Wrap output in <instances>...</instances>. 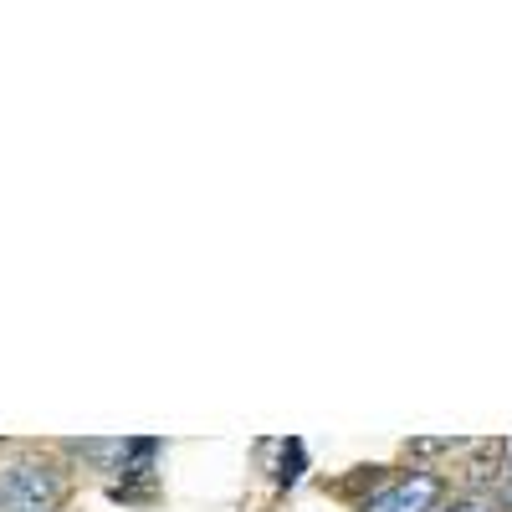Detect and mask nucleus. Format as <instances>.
<instances>
[{
	"mask_svg": "<svg viewBox=\"0 0 512 512\" xmlns=\"http://www.w3.org/2000/svg\"><path fill=\"white\" fill-rule=\"evenodd\" d=\"M507 456H512V441H507Z\"/></svg>",
	"mask_w": 512,
	"mask_h": 512,
	"instance_id": "obj_5",
	"label": "nucleus"
},
{
	"mask_svg": "<svg viewBox=\"0 0 512 512\" xmlns=\"http://www.w3.org/2000/svg\"><path fill=\"white\" fill-rule=\"evenodd\" d=\"M57 497V482L47 466L36 461H16L0 472V512H47Z\"/></svg>",
	"mask_w": 512,
	"mask_h": 512,
	"instance_id": "obj_1",
	"label": "nucleus"
},
{
	"mask_svg": "<svg viewBox=\"0 0 512 512\" xmlns=\"http://www.w3.org/2000/svg\"><path fill=\"white\" fill-rule=\"evenodd\" d=\"M436 502H441V477L436 472H410L395 487H384L369 502V512H436Z\"/></svg>",
	"mask_w": 512,
	"mask_h": 512,
	"instance_id": "obj_2",
	"label": "nucleus"
},
{
	"mask_svg": "<svg viewBox=\"0 0 512 512\" xmlns=\"http://www.w3.org/2000/svg\"><path fill=\"white\" fill-rule=\"evenodd\" d=\"M297 472H303V441H287L282 446V482H297Z\"/></svg>",
	"mask_w": 512,
	"mask_h": 512,
	"instance_id": "obj_3",
	"label": "nucleus"
},
{
	"mask_svg": "<svg viewBox=\"0 0 512 512\" xmlns=\"http://www.w3.org/2000/svg\"><path fill=\"white\" fill-rule=\"evenodd\" d=\"M441 512H492V497H456V502L441 507Z\"/></svg>",
	"mask_w": 512,
	"mask_h": 512,
	"instance_id": "obj_4",
	"label": "nucleus"
}]
</instances>
